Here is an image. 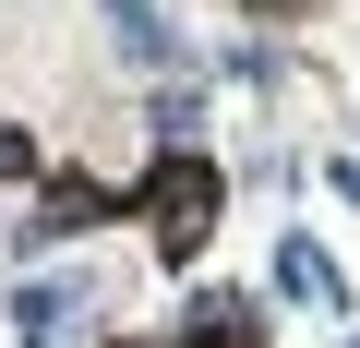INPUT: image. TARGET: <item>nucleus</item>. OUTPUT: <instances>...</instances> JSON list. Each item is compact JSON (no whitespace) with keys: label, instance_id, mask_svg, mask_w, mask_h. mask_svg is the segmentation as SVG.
I'll return each mask as SVG.
<instances>
[{"label":"nucleus","instance_id":"obj_1","mask_svg":"<svg viewBox=\"0 0 360 348\" xmlns=\"http://www.w3.org/2000/svg\"><path fill=\"white\" fill-rule=\"evenodd\" d=\"M144 217H156V252H168V264H193V252L217 240V156H193V144H168V168H156V193H144Z\"/></svg>","mask_w":360,"mask_h":348},{"label":"nucleus","instance_id":"obj_2","mask_svg":"<svg viewBox=\"0 0 360 348\" xmlns=\"http://www.w3.org/2000/svg\"><path fill=\"white\" fill-rule=\"evenodd\" d=\"M96 217H108V193H96V181H49V193H37V217H25V252H49V240H84Z\"/></svg>","mask_w":360,"mask_h":348},{"label":"nucleus","instance_id":"obj_3","mask_svg":"<svg viewBox=\"0 0 360 348\" xmlns=\"http://www.w3.org/2000/svg\"><path fill=\"white\" fill-rule=\"evenodd\" d=\"M168 348H264V324H252V300H229V288H217V300L180 312V336H168Z\"/></svg>","mask_w":360,"mask_h":348},{"label":"nucleus","instance_id":"obj_4","mask_svg":"<svg viewBox=\"0 0 360 348\" xmlns=\"http://www.w3.org/2000/svg\"><path fill=\"white\" fill-rule=\"evenodd\" d=\"M108 37H120V60H144V72H168V60H180V37L156 25V0H108Z\"/></svg>","mask_w":360,"mask_h":348},{"label":"nucleus","instance_id":"obj_5","mask_svg":"<svg viewBox=\"0 0 360 348\" xmlns=\"http://www.w3.org/2000/svg\"><path fill=\"white\" fill-rule=\"evenodd\" d=\"M276 288H288V300H312V312H348V288H336V264H324L312 240H276Z\"/></svg>","mask_w":360,"mask_h":348},{"label":"nucleus","instance_id":"obj_6","mask_svg":"<svg viewBox=\"0 0 360 348\" xmlns=\"http://www.w3.org/2000/svg\"><path fill=\"white\" fill-rule=\"evenodd\" d=\"M84 300L72 288H13V324H25V348H60V324H72Z\"/></svg>","mask_w":360,"mask_h":348},{"label":"nucleus","instance_id":"obj_7","mask_svg":"<svg viewBox=\"0 0 360 348\" xmlns=\"http://www.w3.org/2000/svg\"><path fill=\"white\" fill-rule=\"evenodd\" d=\"M25 168H37V144H25V132H0V181H25Z\"/></svg>","mask_w":360,"mask_h":348},{"label":"nucleus","instance_id":"obj_8","mask_svg":"<svg viewBox=\"0 0 360 348\" xmlns=\"http://www.w3.org/2000/svg\"><path fill=\"white\" fill-rule=\"evenodd\" d=\"M336 348H360V336H336Z\"/></svg>","mask_w":360,"mask_h":348}]
</instances>
